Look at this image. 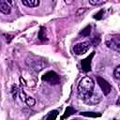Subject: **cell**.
Instances as JSON below:
<instances>
[{
  "mask_svg": "<svg viewBox=\"0 0 120 120\" xmlns=\"http://www.w3.org/2000/svg\"><path fill=\"white\" fill-rule=\"evenodd\" d=\"M95 82L92 78L89 76H84L81 79L79 84H78V94L79 97L85 101L95 91Z\"/></svg>",
  "mask_w": 120,
  "mask_h": 120,
  "instance_id": "cell-1",
  "label": "cell"
},
{
  "mask_svg": "<svg viewBox=\"0 0 120 120\" xmlns=\"http://www.w3.org/2000/svg\"><path fill=\"white\" fill-rule=\"evenodd\" d=\"M105 43L108 48L112 49L116 52L120 51V36L119 35L107 36V38L105 39Z\"/></svg>",
  "mask_w": 120,
  "mask_h": 120,
  "instance_id": "cell-2",
  "label": "cell"
},
{
  "mask_svg": "<svg viewBox=\"0 0 120 120\" xmlns=\"http://www.w3.org/2000/svg\"><path fill=\"white\" fill-rule=\"evenodd\" d=\"M42 81L50 84H57L60 82V77L55 71H48L42 76Z\"/></svg>",
  "mask_w": 120,
  "mask_h": 120,
  "instance_id": "cell-3",
  "label": "cell"
},
{
  "mask_svg": "<svg viewBox=\"0 0 120 120\" xmlns=\"http://www.w3.org/2000/svg\"><path fill=\"white\" fill-rule=\"evenodd\" d=\"M89 49H90V42L83 41V42L75 44L73 47V52L77 55H82V54H84L85 52H87Z\"/></svg>",
  "mask_w": 120,
  "mask_h": 120,
  "instance_id": "cell-4",
  "label": "cell"
},
{
  "mask_svg": "<svg viewBox=\"0 0 120 120\" xmlns=\"http://www.w3.org/2000/svg\"><path fill=\"white\" fill-rule=\"evenodd\" d=\"M101 98H102V96H101V94L98 91H94L93 93H92V95L84 101L85 103H87V104H89V105H96V104H98V103H99L100 102V100H101Z\"/></svg>",
  "mask_w": 120,
  "mask_h": 120,
  "instance_id": "cell-5",
  "label": "cell"
},
{
  "mask_svg": "<svg viewBox=\"0 0 120 120\" xmlns=\"http://www.w3.org/2000/svg\"><path fill=\"white\" fill-rule=\"evenodd\" d=\"M97 81H98V85L100 86L101 90L103 91V93H104L105 95H108V94L111 92V90H112L111 84H110L107 81H105L104 79H102L101 77H97Z\"/></svg>",
  "mask_w": 120,
  "mask_h": 120,
  "instance_id": "cell-6",
  "label": "cell"
},
{
  "mask_svg": "<svg viewBox=\"0 0 120 120\" xmlns=\"http://www.w3.org/2000/svg\"><path fill=\"white\" fill-rule=\"evenodd\" d=\"M11 11L10 2L6 0H0V12L3 14H9Z\"/></svg>",
  "mask_w": 120,
  "mask_h": 120,
  "instance_id": "cell-7",
  "label": "cell"
},
{
  "mask_svg": "<svg viewBox=\"0 0 120 120\" xmlns=\"http://www.w3.org/2000/svg\"><path fill=\"white\" fill-rule=\"evenodd\" d=\"M20 97H21L22 100H23V101H24L28 106H30V107L34 106V105H35V103H36L35 99H34L33 98H31V97L27 96L23 91H20Z\"/></svg>",
  "mask_w": 120,
  "mask_h": 120,
  "instance_id": "cell-8",
  "label": "cell"
},
{
  "mask_svg": "<svg viewBox=\"0 0 120 120\" xmlns=\"http://www.w3.org/2000/svg\"><path fill=\"white\" fill-rule=\"evenodd\" d=\"M30 68L36 71H39L44 68V64L40 60H30Z\"/></svg>",
  "mask_w": 120,
  "mask_h": 120,
  "instance_id": "cell-9",
  "label": "cell"
},
{
  "mask_svg": "<svg viewBox=\"0 0 120 120\" xmlns=\"http://www.w3.org/2000/svg\"><path fill=\"white\" fill-rule=\"evenodd\" d=\"M93 55H94V52L91 54V56H88L87 58L82 60V69H83L84 71H86V72L91 69V59H92Z\"/></svg>",
  "mask_w": 120,
  "mask_h": 120,
  "instance_id": "cell-10",
  "label": "cell"
},
{
  "mask_svg": "<svg viewBox=\"0 0 120 120\" xmlns=\"http://www.w3.org/2000/svg\"><path fill=\"white\" fill-rule=\"evenodd\" d=\"M22 4L28 8H35L39 5V1L38 0H22Z\"/></svg>",
  "mask_w": 120,
  "mask_h": 120,
  "instance_id": "cell-11",
  "label": "cell"
},
{
  "mask_svg": "<svg viewBox=\"0 0 120 120\" xmlns=\"http://www.w3.org/2000/svg\"><path fill=\"white\" fill-rule=\"evenodd\" d=\"M75 112V110L71 107V106H69V107H68L67 109H66V112H65V113H64V115L62 116V120H64L65 118H67V117H68L69 115H71V114H73Z\"/></svg>",
  "mask_w": 120,
  "mask_h": 120,
  "instance_id": "cell-12",
  "label": "cell"
},
{
  "mask_svg": "<svg viewBox=\"0 0 120 120\" xmlns=\"http://www.w3.org/2000/svg\"><path fill=\"white\" fill-rule=\"evenodd\" d=\"M57 115H58V112L57 111H52L51 112H49L46 120H55Z\"/></svg>",
  "mask_w": 120,
  "mask_h": 120,
  "instance_id": "cell-13",
  "label": "cell"
},
{
  "mask_svg": "<svg viewBox=\"0 0 120 120\" xmlns=\"http://www.w3.org/2000/svg\"><path fill=\"white\" fill-rule=\"evenodd\" d=\"M90 32H91V26H86L82 32H81V35L82 37H86V36H89L90 35Z\"/></svg>",
  "mask_w": 120,
  "mask_h": 120,
  "instance_id": "cell-14",
  "label": "cell"
},
{
  "mask_svg": "<svg viewBox=\"0 0 120 120\" xmlns=\"http://www.w3.org/2000/svg\"><path fill=\"white\" fill-rule=\"evenodd\" d=\"M113 75H114V78L119 80L120 79V66H117L114 70H113Z\"/></svg>",
  "mask_w": 120,
  "mask_h": 120,
  "instance_id": "cell-15",
  "label": "cell"
},
{
  "mask_svg": "<svg viewBox=\"0 0 120 120\" xmlns=\"http://www.w3.org/2000/svg\"><path fill=\"white\" fill-rule=\"evenodd\" d=\"M82 115H85V116H93V117H97V116H100V113H92V112H82Z\"/></svg>",
  "mask_w": 120,
  "mask_h": 120,
  "instance_id": "cell-16",
  "label": "cell"
},
{
  "mask_svg": "<svg viewBox=\"0 0 120 120\" xmlns=\"http://www.w3.org/2000/svg\"><path fill=\"white\" fill-rule=\"evenodd\" d=\"M89 3L91 4V5H98V4H101V3H103L102 1H89Z\"/></svg>",
  "mask_w": 120,
  "mask_h": 120,
  "instance_id": "cell-17",
  "label": "cell"
},
{
  "mask_svg": "<svg viewBox=\"0 0 120 120\" xmlns=\"http://www.w3.org/2000/svg\"><path fill=\"white\" fill-rule=\"evenodd\" d=\"M73 120H79V119H73Z\"/></svg>",
  "mask_w": 120,
  "mask_h": 120,
  "instance_id": "cell-18",
  "label": "cell"
}]
</instances>
